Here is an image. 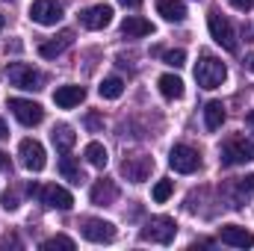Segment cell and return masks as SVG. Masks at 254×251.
Listing matches in <instances>:
<instances>
[{
  "instance_id": "6da1fadb",
  "label": "cell",
  "mask_w": 254,
  "mask_h": 251,
  "mask_svg": "<svg viewBox=\"0 0 254 251\" xmlns=\"http://www.w3.org/2000/svg\"><path fill=\"white\" fill-rule=\"evenodd\" d=\"M225 77H228L225 63L216 60V57H210V54H204L198 60V65H195V80H198L201 89H219L225 83Z\"/></svg>"
},
{
  "instance_id": "7a4b0ae2",
  "label": "cell",
  "mask_w": 254,
  "mask_h": 251,
  "mask_svg": "<svg viewBox=\"0 0 254 251\" xmlns=\"http://www.w3.org/2000/svg\"><path fill=\"white\" fill-rule=\"evenodd\" d=\"M207 27H210V36L216 39V45H222L228 54H237L240 51V42H237V30L231 27V21L219 12V9H213L210 15H207Z\"/></svg>"
},
{
  "instance_id": "3957f363",
  "label": "cell",
  "mask_w": 254,
  "mask_h": 251,
  "mask_svg": "<svg viewBox=\"0 0 254 251\" xmlns=\"http://www.w3.org/2000/svg\"><path fill=\"white\" fill-rule=\"evenodd\" d=\"M175 234H178V225H175L172 216H154V219H148L145 228L139 231V237H142L145 243H157V246H169V243L175 240Z\"/></svg>"
},
{
  "instance_id": "277c9868",
  "label": "cell",
  "mask_w": 254,
  "mask_h": 251,
  "mask_svg": "<svg viewBox=\"0 0 254 251\" xmlns=\"http://www.w3.org/2000/svg\"><path fill=\"white\" fill-rule=\"evenodd\" d=\"M222 166H240L254 160V136H234L222 145Z\"/></svg>"
},
{
  "instance_id": "5b68a950",
  "label": "cell",
  "mask_w": 254,
  "mask_h": 251,
  "mask_svg": "<svg viewBox=\"0 0 254 251\" xmlns=\"http://www.w3.org/2000/svg\"><path fill=\"white\" fill-rule=\"evenodd\" d=\"M6 80H9L12 86L24 89V92H36V89H42V74L33 71L30 65H24V63H12L9 65V68H6Z\"/></svg>"
},
{
  "instance_id": "8992f818",
  "label": "cell",
  "mask_w": 254,
  "mask_h": 251,
  "mask_svg": "<svg viewBox=\"0 0 254 251\" xmlns=\"http://www.w3.org/2000/svg\"><path fill=\"white\" fill-rule=\"evenodd\" d=\"M9 110L24 127H36L45 119V110L36 101H27V98H9Z\"/></svg>"
},
{
  "instance_id": "52a82bcc",
  "label": "cell",
  "mask_w": 254,
  "mask_h": 251,
  "mask_svg": "<svg viewBox=\"0 0 254 251\" xmlns=\"http://www.w3.org/2000/svg\"><path fill=\"white\" fill-rule=\"evenodd\" d=\"M169 166H172L178 175H192V172L201 166V157H198V151L190 148V145H175L172 154H169Z\"/></svg>"
},
{
  "instance_id": "ba28073f",
  "label": "cell",
  "mask_w": 254,
  "mask_h": 251,
  "mask_svg": "<svg viewBox=\"0 0 254 251\" xmlns=\"http://www.w3.org/2000/svg\"><path fill=\"white\" fill-rule=\"evenodd\" d=\"M30 18L42 27H54L63 18V3L60 0H33L30 6Z\"/></svg>"
},
{
  "instance_id": "9c48e42d",
  "label": "cell",
  "mask_w": 254,
  "mask_h": 251,
  "mask_svg": "<svg viewBox=\"0 0 254 251\" xmlns=\"http://www.w3.org/2000/svg\"><path fill=\"white\" fill-rule=\"evenodd\" d=\"M110 21H113V6L110 3H95V6L80 12V24L86 30H104V27H110Z\"/></svg>"
},
{
  "instance_id": "30bf717a",
  "label": "cell",
  "mask_w": 254,
  "mask_h": 251,
  "mask_svg": "<svg viewBox=\"0 0 254 251\" xmlns=\"http://www.w3.org/2000/svg\"><path fill=\"white\" fill-rule=\"evenodd\" d=\"M18 154H21L24 169H30V172H42L45 163H48L45 148H42V142H36V139H24V142L18 145Z\"/></svg>"
},
{
  "instance_id": "8fae6325",
  "label": "cell",
  "mask_w": 254,
  "mask_h": 251,
  "mask_svg": "<svg viewBox=\"0 0 254 251\" xmlns=\"http://www.w3.org/2000/svg\"><path fill=\"white\" fill-rule=\"evenodd\" d=\"M83 237L89 243H113L116 240V225L104 219H83Z\"/></svg>"
},
{
  "instance_id": "7c38bea8",
  "label": "cell",
  "mask_w": 254,
  "mask_h": 251,
  "mask_svg": "<svg viewBox=\"0 0 254 251\" xmlns=\"http://www.w3.org/2000/svg\"><path fill=\"white\" fill-rule=\"evenodd\" d=\"M39 198H42V204H45V207H51V210H71V207H74L71 192H68V189H63V187H57V184L42 187Z\"/></svg>"
},
{
  "instance_id": "4fadbf2b",
  "label": "cell",
  "mask_w": 254,
  "mask_h": 251,
  "mask_svg": "<svg viewBox=\"0 0 254 251\" xmlns=\"http://www.w3.org/2000/svg\"><path fill=\"white\" fill-rule=\"evenodd\" d=\"M151 169H154L151 157H127L125 163H122V172L127 175V181H133V184H142L151 175Z\"/></svg>"
},
{
  "instance_id": "5bb4252c",
  "label": "cell",
  "mask_w": 254,
  "mask_h": 251,
  "mask_svg": "<svg viewBox=\"0 0 254 251\" xmlns=\"http://www.w3.org/2000/svg\"><path fill=\"white\" fill-rule=\"evenodd\" d=\"M219 240L225 246H234V249H252L254 246V234L246 231V228H240V225H225L222 234H219Z\"/></svg>"
},
{
  "instance_id": "9a60e30c",
  "label": "cell",
  "mask_w": 254,
  "mask_h": 251,
  "mask_svg": "<svg viewBox=\"0 0 254 251\" xmlns=\"http://www.w3.org/2000/svg\"><path fill=\"white\" fill-rule=\"evenodd\" d=\"M86 101V89L83 86H60L57 92H54V104L60 107V110H74V107H80Z\"/></svg>"
},
{
  "instance_id": "2e32d148",
  "label": "cell",
  "mask_w": 254,
  "mask_h": 251,
  "mask_svg": "<svg viewBox=\"0 0 254 251\" xmlns=\"http://www.w3.org/2000/svg\"><path fill=\"white\" fill-rule=\"evenodd\" d=\"M252 195H254V175H246V178H237V181H231V187H228L231 207H243V204H246Z\"/></svg>"
},
{
  "instance_id": "e0dca14e",
  "label": "cell",
  "mask_w": 254,
  "mask_h": 251,
  "mask_svg": "<svg viewBox=\"0 0 254 251\" xmlns=\"http://www.w3.org/2000/svg\"><path fill=\"white\" fill-rule=\"evenodd\" d=\"M74 45V33L71 30H63L60 36H54L51 42H45V45H39V54L45 57V60H57L63 51H68Z\"/></svg>"
},
{
  "instance_id": "ac0fdd59",
  "label": "cell",
  "mask_w": 254,
  "mask_h": 251,
  "mask_svg": "<svg viewBox=\"0 0 254 251\" xmlns=\"http://www.w3.org/2000/svg\"><path fill=\"white\" fill-rule=\"evenodd\" d=\"M92 204H98V207H110V204H116V198H119V187L113 184V181H107V178H101L95 187H92Z\"/></svg>"
},
{
  "instance_id": "d6986e66",
  "label": "cell",
  "mask_w": 254,
  "mask_h": 251,
  "mask_svg": "<svg viewBox=\"0 0 254 251\" xmlns=\"http://www.w3.org/2000/svg\"><path fill=\"white\" fill-rule=\"evenodd\" d=\"M157 12H160L166 21L181 24V21L187 18V3H184V0H160V3H157Z\"/></svg>"
},
{
  "instance_id": "ffe728a7",
  "label": "cell",
  "mask_w": 254,
  "mask_h": 251,
  "mask_svg": "<svg viewBox=\"0 0 254 251\" xmlns=\"http://www.w3.org/2000/svg\"><path fill=\"white\" fill-rule=\"evenodd\" d=\"M157 86H160L163 98H169V101L184 98V80H181V77H175V74H163V77L157 80Z\"/></svg>"
},
{
  "instance_id": "44dd1931",
  "label": "cell",
  "mask_w": 254,
  "mask_h": 251,
  "mask_svg": "<svg viewBox=\"0 0 254 251\" xmlns=\"http://www.w3.org/2000/svg\"><path fill=\"white\" fill-rule=\"evenodd\" d=\"M222 125H225V107H222V101H210L204 107V127L210 133H216Z\"/></svg>"
},
{
  "instance_id": "7402d4cb",
  "label": "cell",
  "mask_w": 254,
  "mask_h": 251,
  "mask_svg": "<svg viewBox=\"0 0 254 251\" xmlns=\"http://www.w3.org/2000/svg\"><path fill=\"white\" fill-rule=\"evenodd\" d=\"M51 139H54V148H57V151L68 154V151L74 148V142H77V133H74L68 125H57L54 133H51Z\"/></svg>"
},
{
  "instance_id": "603a6c76",
  "label": "cell",
  "mask_w": 254,
  "mask_h": 251,
  "mask_svg": "<svg viewBox=\"0 0 254 251\" xmlns=\"http://www.w3.org/2000/svg\"><path fill=\"white\" fill-rule=\"evenodd\" d=\"M122 33L125 36H151L154 33V24L145 21V18H139V15H130V18H125V24H122Z\"/></svg>"
},
{
  "instance_id": "cb8c5ba5",
  "label": "cell",
  "mask_w": 254,
  "mask_h": 251,
  "mask_svg": "<svg viewBox=\"0 0 254 251\" xmlns=\"http://www.w3.org/2000/svg\"><path fill=\"white\" fill-rule=\"evenodd\" d=\"M83 157H86L89 166H95V169H107V163H110V154H107V148H104L101 142H89L86 151H83Z\"/></svg>"
},
{
  "instance_id": "d4e9b609",
  "label": "cell",
  "mask_w": 254,
  "mask_h": 251,
  "mask_svg": "<svg viewBox=\"0 0 254 251\" xmlns=\"http://www.w3.org/2000/svg\"><path fill=\"white\" fill-rule=\"evenodd\" d=\"M122 92H125V80H122V77H107V80L98 86V95H101V98H107V101L122 98Z\"/></svg>"
},
{
  "instance_id": "484cf974",
  "label": "cell",
  "mask_w": 254,
  "mask_h": 251,
  "mask_svg": "<svg viewBox=\"0 0 254 251\" xmlns=\"http://www.w3.org/2000/svg\"><path fill=\"white\" fill-rule=\"evenodd\" d=\"M60 175H63L65 181H71V184H77V187H80V184L86 181V175H83V169H80V166H77V163H74L71 157H63V160H60Z\"/></svg>"
},
{
  "instance_id": "4316f807",
  "label": "cell",
  "mask_w": 254,
  "mask_h": 251,
  "mask_svg": "<svg viewBox=\"0 0 254 251\" xmlns=\"http://www.w3.org/2000/svg\"><path fill=\"white\" fill-rule=\"evenodd\" d=\"M57 249L74 251V240H68V237H51V240L42 243V251H57Z\"/></svg>"
},
{
  "instance_id": "83f0119b",
  "label": "cell",
  "mask_w": 254,
  "mask_h": 251,
  "mask_svg": "<svg viewBox=\"0 0 254 251\" xmlns=\"http://www.w3.org/2000/svg\"><path fill=\"white\" fill-rule=\"evenodd\" d=\"M172 192H175V184H172V181H157V187H154V201L163 204V201L172 198Z\"/></svg>"
},
{
  "instance_id": "f1b7e54d",
  "label": "cell",
  "mask_w": 254,
  "mask_h": 251,
  "mask_svg": "<svg viewBox=\"0 0 254 251\" xmlns=\"http://www.w3.org/2000/svg\"><path fill=\"white\" fill-rule=\"evenodd\" d=\"M83 125L89 127L92 133H101V130H104V116H101V113H89V116L83 119Z\"/></svg>"
},
{
  "instance_id": "f546056e",
  "label": "cell",
  "mask_w": 254,
  "mask_h": 251,
  "mask_svg": "<svg viewBox=\"0 0 254 251\" xmlns=\"http://www.w3.org/2000/svg\"><path fill=\"white\" fill-rule=\"evenodd\" d=\"M163 60L172 68H181V65H187V54L184 51H169V54H163Z\"/></svg>"
},
{
  "instance_id": "4dcf8cb0",
  "label": "cell",
  "mask_w": 254,
  "mask_h": 251,
  "mask_svg": "<svg viewBox=\"0 0 254 251\" xmlns=\"http://www.w3.org/2000/svg\"><path fill=\"white\" fill-rule=\"evenodd\" d=\"M18 207V195L15 192H3V210H15Z\"/></svg>"
},
{
  "instance_id": "1f68e13d",
  "label": "cell",
  "mask_w": 254,
  "mask_h": 251,
  "mask_svg": "<svg viewBox=\"0 0 254 251\" xmlns=\"http://www.w3.org/2000/svg\"><path fill=\"white\" fill-rule=\"evenodd\" d=\"M231 6L240 12H249V9H254V0H231Z\"/></svg>"
},
{
  "instance_id": "d6a6232c",
  "label": "cell",
  "mask_w": 254,
  "mask_h": 251,
  "mask_svg": "<svg viewBox=\"0 0 254 251\" xmlns=\"http://www.w3.org/2000/svg\"><path fill=\"white\" fill-rule=\"evenodd\" d=\"M122 6H127V9H139L142 6V0H119Z\"/></svg>"
},
{
  "instance_id": "836d02e7",
  "label": "cell",
  "mask_w": 254,
  "mask_h": 251,
  "mask_svg": "<svg viewBox=\"0 0 254 251\" xmlns=\"http://www.w3.org/2000/svg\"><path fill=\"white\" fill-rule=\"evenodd\" d=\"M27 192H30L33 198H39V192H42V187H39V184H30V187H27Z\"/></svg>"
},
{
  "instance_id": "e575fe53",
  "label": "cell",
  "mask_w": 254,
  "mask_h": 251,
  "mask_svg": "<svg viewBox=\"0 0 254 251\" xmlns=\"http://www.w3.org/2000/svg\"><path fill=\"white\" fill-rule=\"evenodd\" d=\"M6 136H9V127H6V122H3V119H0V139H6Z\"/></svg>"
},
{
  "instance_id": "d590c367",
  "label": "cell",
  "mask_w": 254,
  "mask_h": 251,
  "mask_svg": "<svg viewBox=\"0 0 254 251\" xmlns=\"http://www.w3.org/2000/svg\"><path fill=\"white\" fill-rule=\"evenodd\" d=\"M0 169H9V157H6L3 151H0Z\"/></svg>"
},
{
  "instance_id": "8d00e7d4",
  "label": "cell",
  "mask_w": 254,
  "mask_h": 251,
  "mask_svg": "<svg viewBox=\"0 0 254 251\" xmlns=\"http://www.w3.org/2000/svg\"><path fill=\"white\" fill-rule=\"evenodd\" d=\"M246 68H249V71H254V54H249V57H246Z\"/></svg>"
},
{
  "instance_id": "74e56055",
  "label": "cell",
  "mask_w": 254,
  "mask_h": 251,
  "mask_svg": "<svg viewBox=\"0 0 254 251\" xmlns=\"http://www.w3.org/2000/svg\"><path fill=\"white\" fill-rule=\"evenodd\" d=\"M249 125H254V113H249Z\"/></svg>"
},
{
  "instance_id": "f35d334b",
  "label": "cell",
  "mask_w": 254,
  "mask_h": 251,
  "mask_svg": "<svg viewBox=\"0 0 254 251\" xmlns=\"http://www.w3.org/2000/svg\"><path fill=\"white\" fill-rule=\"evenodd\" d=\"M3 24H6V18H3V15H0V30H3Z\"/></svg>"
}]
</instances>
